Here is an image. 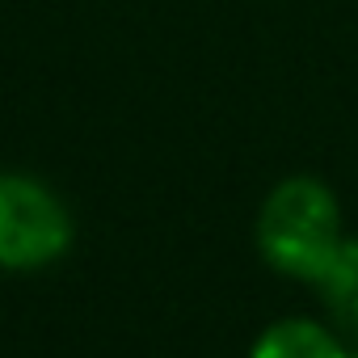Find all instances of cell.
<instances>
[{
  "instance_id": "cell-5",
  "label": "cell",
  "mask_w": 358,
  "mask_h": 358,
  "mask_svg": "<svg viewBox=\"0 0 358 358\" xmlns=\"http://www.w3.org/2000/svg\"><path fill=\"white\" fill-rule=\"evenodd\" d=\"M329 316H333V329H337L345 341L358 345V291L345 295V299H337V303H329Z\"/></svg>"
},
{
  "instance_id": "cell-2",
  "label": "cell",
  "mask_w": 358,
  "mask_h": 358,
  "mask_svg": "<svg viewBox=\"0 0 358 358\" xmlns=\"http://www.w3.org/2000/svg\"><path fill=\"white\" fill-rule=\"evenodd\" d=\"M76 241L68 203L30 173H0V270H47Z\"/></svg>"
},
{
  "instance_id": "cell-3",
  "label": "cell",
  "mask_w": 358,
  "mask_h": 358,
  "mask_svg": "<svg viewBox=\"0 0 358 358\" xmlns=\"http://www.w3.org/2000/svg\"><path fill=\"white\" fill-rule=\"evenodd\" d=\"M249 358H350V341L312 316H287L253 341Z\"/></svg>"
},
{
  "instance_id": "cell-1",
  "label": "cell",
  "mask_w": 358,
  "mask_h": 358,
  "mask_svg": "<svg viewBox=\"0 0 358 358\" xmlns=\"http://www.w3.org/2000/svg\"><path fill=\"white\" fill-rule=\"evenodd\" d=\"M253 241H257V253L266 257L270 270H278L282 278L316 287L320 274L329 270L337 245L345 241L341 203L312 173L282 177L257 211Z\"/></svg>"
},
{
  "instance_id": "cell-6",
  "label": "cell",
  "mask_w": 358,
  "mask_h": 358,
  "mask_svg": "<svg viewBox=\"0 0 358 358\" xmlns=\"http://www.w3.org/2000/svg\"><path fill=\"white\" fill-rule=\"evenodd\" d=\"M350 358H358V345H354V350H350Z\"/></svg>"
},
{
  "instance_id": "cell-4",
  "label": "cell",
  "mask_w": 358,
  "mask_h": 358,
  "mask_svg": "<svg viewBox=\"0 0 358 358\" xmlns=\"http://www.w3.org/2000/svg\"><path fill=\"white\" fill-rule=\"evenodd\" d=\"M316 291H320L324 303H337V299H345V295L358 291V236H345L337 245V253H333L329 270L320 274Z\"/></svg>"
}]
</instances>
